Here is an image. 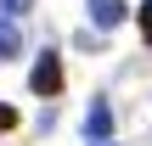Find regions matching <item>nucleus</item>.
<instances>
[{"label": "nucleus", "instance_id": "obj_7", "mask_svg": "<svg viewBox=\"0 0 152 146\" xmlns=\"http://www.w3.org/2000/svg\"><path fill=\"white\" fill-rule=\"evenodd\" d=\"M6 129H17V107H6V101H0V135H6Z\"/></svg>", "mask_w": 152, "mask_h": 146}, {"label": "nucleus", "instance_id": "obj_3", "mask_svg": "<svg viewBox=\"0 0 152 146\" xmlns=\"http://www.w3.org/2000/svg\"><path fill=\"white\" fill-rule=\"evenodd\" d=\"M85 11H90L96 28H118V23L130 17V0H85Z\"/></svg>", "mask_w": 152, "mask_h": 146}, {"label": "nucleus", "instance_id": "obj_1", "mask_svg": "<svg viewBox=\"0 0 152 146\" xmlns=\"http://www.w3.org/2000/svg\"><path fill=\"white\" fill-rule=\"evenodd\" d=\"M28 90L45 96V101L62 96V56H56V51H39V56H34V68H28Z\"/></svg>", "mask_w": 152, "mask_h": 146}, {"label": "nucleus", "instance_id": "obj_5", "mask_svg": "<svg viewBox=\"0 0 152 146\" xmlns=\"http://www.w3.org/2000/svg\"><path fill=\"white\" fill-rule=\"evenodd\" d=\"M28 11H34V0H0V17H11V23L28 17Z\"/></svg>", "mask_w": 152, "mask_h": 146}, {"label": "nucleus", "instance_id": "obj_4", "mask_svg": "<svg viewBox=\"0 0 152 146\" xmlns=\"http://www.w3.org/2000/svg\"><path fill=\"white\" fill-rule=\"evenodd\" d=\"M23 56V28L11 17H0V62H17Z\"/></svg>", "mask_w": 152, "mask_h": 146}, {"label": "nucleus", "instance_id": "obj_2", "mask_svg": "<svg viewBox=\"0 0 152 146\" xmlns=\"http://www.w3.org/2000/svg\"><path fill=\"white\" fill-rule=\"evenodd\" d=\"M85 141H96V146H102V141H113V107H107L102 96L85 107Z\"/></svg>", "mask_w": 152, "mask_h": 146}, {"label": "nucleus", "instance_id": "obj_6", "mask_svg": "<svg viewBox=\"0 0 152 146\" xmlns=\"http://www.w3.org/2000/svg\"><path fill=\"white\" fill-rule=\"evenodd\" d=\"M135 23H141V39L152 45V0H141V6H135Z\"/></svg>", "mask_w": 152, "mask_h": 146}]
</instances>
